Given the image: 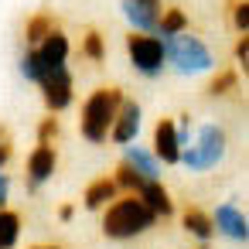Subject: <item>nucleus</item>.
<instances>
[{
	"mask_svg": "<svg viewBox=\"0 0 249 249\" xmlns=\"http://www.w3.org/2000/svg\"><path fill=\"white\" fill-rule=\"evenodd\" d=\"M154 222H157V215L140 198H120L109 205V212L103 218V232L109 239H133V235L147 232Z\"/></svg>",
	"mask_w": 249,
	"mask_h": 249,
	"instance_id": "1",
	"label": "nucleus"
},
{
	"mask_svg": "<svg viewBox=\"0 0 249 249\" xmlns=\"http://www.w3.org/2000/svg\"><path fill=\"white\" fill-rule=\"evenodd\" d=\"M120 103H123L120 89H113V86L96 89V92L86 99V106H82V137L92 140V143H103L106 133L113 130V120H116Z\"/></svg>",
	"mask_w": 249,
	"mask_h": 249,
	"instance_id": "2",
	"label": "nucleus"
},
{
	"mask_svg": "<svg viewBox=\"0 0 249 249\" xmlns=\"http://www.w3.org/2000/svg\"><path fill=\"white\" fill-rule=\"evenodd\" d=\"M160 48H164V58H171L174 69L184 72V75H195V72L212 69V55H208V48L195 35H184V31L181 35H171V38L160 41Z\"/></svg>",
	"mask_w": 249,
	"mask_h": 249,
	"instance_id": "3",
	"label": "nucleus"
},
{
	"mask_svg": "<svg viewBox=\"0 0 249 249\" xmlns=\"http://www.w3.org/2000/svg\"><path fill=\"white\" fill-rule=\"evenodd\" d=\"M222 154H225V133H222V126L208 123V126L198 130V143L181 150V160L191 171H208L222 160Z\"/></svg>",
	"mask_w": 249,
	"mask_h": 249,
	"instance_id": "4",
	"label": "nucleus"
},
{
	"mask_svg": "<svg viewBox=\"0 0 249 249\" xmlns=\"http://www.w3.org/2000/svg\"><path fill=\"white\" fill-rule=\"evenodd\" d=\"M38 86L45 89L48 109H65L72 103V75L65 65H48L38 72Z\"/></svg>",
	"mask_w": 249,
	"mask_h": 249,
	"instance_id": "5",
	"label": "nucleus"
},
{
	"mask_svg": "<svg viewBox=\"0 0 249 249\" xmlns=\"http://www.w3.org/2000/svg\"><path fill=\"white\" fill-rule=\"evenodd\" d=\"M126 52H130V62L143 72V75H157L164 69V48L157 38L150 35H130L126 38Z\"/></svg>",
	"mask_w": 249,
	"mask_h": 249,
	"instance_id": "6",
	"label": "nucleus"
},
{
	"mask_svg": "<svg viewBox=\"0 0 249 249\" xmlns=\"http://www.w3.org/2000/svg\"><path fill=\"white\" fill-rule=\"evenodd\" d=\"M109 133H113L116 143L130 147V140H137V133H140V106H137V103H120Z\"/></svg>",
	"mask_w": 249,
	"mask_h": 249,
	"instance_id": "7",
	"label": "nucleus"
},
{
	"mask_svg": "<svg viewBox=\"0 0 249 249\" xmlns=\"http://www.w3.org/2000/svg\"><path fill=\"white\" fill-rule=\"evenodd\" d=\"M212 218V225L218 229V232H225L229 239H235V242H246V235H249V229H246V215L235 208V205H218L215 208V215H208Z\"/></svg>",
	"mask_w": 249,
	"mask_h": 249,
	"instance_id": "8",
	"label": "nucleus"
},
{
	"mask_svg": "<svg viewBox=\"0 0 249 249\" xmlns=\"http://www.w3.org/2000/svg\"><path fill=\"white\" fill-rule=\"evenodd\" d=\"M35 55H38V65H41V69H48V65H65V58H69V38H65L62 31H48V35L41 38V45L35 48Z\"/></svg>",
	"mask_w": 249,
	"mask_h": 249,
	"instance_id": "9",
	"label": "nucleus"
},
{
	"mask_svg": "<svg viewBox=\"0 0 249 249\" xmlns=\"http://www.w3.org/2000/svg\"><path fill=\"white\" fill-rule=\"evenodd\" d=\"M178 126L171 120H157V130H154V150L164 164H178L181 160V143H178Z\"/></svg>",
	"mask_w": 249,
	"mask_h": 249,
	"instance_id": "10",
	"label": "nucleus"
},
{
	"mask_svg": "<svg viewBox=\"0 0 249 249\" xmlns=\"http://www.w3.org/2000/svg\"><path fill=\"white\" fill-rule=\"evenodd\" d=\"M123 14L130 18L133 28L154 31L157 21H160V4H157V0H123Z\"/></svg>",
	"mask_w": 249,
	"mask_h": 249,
	"instance_id": "11",
	"label": "nucleus"
},
{
	"mask_svg": "<svg viewBox=\"0 0 249 249\" xmlns=\"http://www.w3.org/2000/svg\"><path fill=\"white\" fill-rule=\"evenodd\" d=\"M55 164H58V157H55L52 143H38L35 154L28 157V178H31V184H35V188L45 184V181L55 174Z\"/></svg>",
	"mask_w": 249,
	"mask_h": 249,
	"instance_id": "12",
	"label": "nucleus"
},
{
	"mask_svg": "<svg viewBox=\"0 0 249 249\" xmlns=\"http://www.w3.org/2000/svg\"><path fill=\"white\" fill-rule=\"evenodd\" d=\"M123 164H126L130 171H137L143 181H157V174H160V167H157L154 154H147V150H140V147H126Z\"/></svg>",
	"mask_w": 249,
	"mask_h": 249,
	"instance_id": "13",
	"label": "nucleus"
},
{
	"mask_svg": "<svg viewBox=\"0 0 249 249\" xmlns=\"http://www.w3.org/2000/svg\"><path fill=\"white\" fill-rule=\"evenodd\" d=\"M137 195H140V201H143V205H147V208H150L157 218H160V215H171V208H174L160 181H147V184H143Z\"/></svg>",
	"mask_w": 249,
	"mask_h": 249,
	"instance_id": "14",
	"label": "nucleus"
},
{
	"mask_svg": "<svg viewBox=\"0 0 249 249\" xmlns=\"http://www.w3.org/2000/svg\"><path fill=\"white\" fill-rule=\"evenodd\" d=\"M116 195V181L113 178H99L86 188V208H103L106 201H113Z\"/></svg>",
	"mask_w": 249,
	"mask_h": 249,
	"instance_id": "15",
	"label": "nucleus"
},
{
	"mask_svg": "<svg viewBox=\"0 0 249 249\" xmlns=\"http://www.w3.org/2000/svg\"><path fill=\"white\" fill-rule=\"evenodd\" d=\"M18 232H21V215L0 208V249H14Z\"/></svg>",
	"mask_w": 249,
	"mask_h": 249,
	"instance_id": "16",
	"label": "nucleus"
},
{
	"mask_svg": "<svg viewBox=\"0 0 249 249\" xmlns=\"http://www.w3.org/2000/svg\"><path fill=\"white\" fill-rule=\"evenodd\" d=\"M184 28H188V18H184V14H181L178 7H171V11H167V14H164V18L157 21V28H154V31L160 35L157 41H164V38H171V35H181Z\"/></svg>",
	"mask_w": 249,
	"mask_h": 249,
	"instance_id": "17",
	"label": "nucleus"
},
{
	"mask_svg": "<svg viewBox=\"0 0 249 249\" xmlns=\"http://www.w3.org/2000/svg\"><path fill=\"white\" fill-rule=\"evenodd\" d=\"M184 229H188L191 235H198V239H208V235L215 232L212 218H208L201 208H188V212H184Z\"/></svg>",
	"mask_w": 249,
	"mask_h": 249,
	"instance_id": "18",
	"label": "nucleus"
},
{
	"mask_svg": "<svg viewBox=\"0 0 249 249\" xmlns=\"http://www.w3.org/2000/svg\"><path fill=\"white\" fill-rule=\"evenodd\" d=\"M143 184H147V181H143V178H140L137 171H130L126 164H120V167H116V188H130V191H140Z\"/></svg>",
	"mask_w": 249,
	"mask_h": 249,
	"instance_id": "19",
	"label": "nucleus"
},
{
	"mask_svg": "<svg viewBox=\"0 0 249 249\" xmlns=\"http://www.w3.org/2000/svg\"><path fill=\"white\" fill-rule=\"evenodd\" d=\"M48 31H52V28H48V18H45V14H38V18L28 24V41H41Z\"/></svg>",
	"mask_w": 249,
	"mask_h": 249,
	"instance_id": "20",
	"label": "nucleus"
},
{
	"mask_svg": "<svg viewBox=\"0 0 249 249\" xmlns=\"http://www.w3.org/2000/svg\"><path fill=\"white\" fill-rule=\"evenodd\" d=\"M82 52H86L92 62H99V58H103V38H99L96 31H89V35H86V45H82Z\"/></svg>",
	"mask_w": 249,
	"mask_h": 249,
	"instance_id": "21",
	"label": "nucleus"
},
{
	"mask_svg": "<svg viewBox=\"0 0 249 249\" xmlns=\"http://www.w3.org/2000/svg\"><path fill=\"white\" fill-rule=\"evenodd\" d=\"M21 72H24V79L38 82V55H35V52H24V58H21Z\"/></svg>",
	"mask_w": 249,
	"mask_h": 249,
	"instance_id": "22",
	"label": "nucleus"
},
{
	"mask_svg": "<svg viewBox=\"0 0 249 249\" xmlns=\"http://www.w3.org/2000/svg\"><path fill=\"white\" fill-rule=\"evenodd\" d=\"M232 86H235V75H232V72H225V75H218V79L208 86V92H212V96H222V92H229Z\"/></svg>",
	"mask_w": 249,
	"mask_h": 249,
	"instance_id": "23",
	"label": "nucleus"
},
{
	"mask_svg": "<svg viewBox=\"0 0 249 249\" xmlns=\"http://www.w3.org/2000/svg\"><path fill=\"white\" fill-rule=\"evenodd\" d=\"M235 28L246 35V28H249V4L242 0V4H235Z\"/></svg>",
	"mask_w": 249,
	"mask_h": 249,
	"instance_id": "24",
	"label": "nucleus"
},
{
	"mask_svg": "<svg viewBox=\"0 0 249 249\" xmlns=\"http://www.w3.org/2000/svg\"><path fill=\"white\" fill-rule=\"evenodd\" d=\"M235 58H239L242 69H246V62H249V41H246V35H242V41L235 45Z\"/></svg>",
	"mask_w": 249,
	"mask_h": 249,
	"instance_id": "25",
	"label": "nucleus"
},
{
	"mask_svg": "<svg viewBox=\"0 0 249 249\" xmlns=\"http://www.w3.org/2000/svg\"><path fill=\"white\" fill-rule=\"evenodd\" d=\"M55 133H58V123L55 120H45L41 123V143H48V137H55Z\"/></svg>",
	"mask_w": 249,
	"mask_h": 249,
	"instance_id": "26",
	"label": "nucleus"
},
{
	"mask_svg": "<svg viewBox=\"0 0 249 249\" xmlns=\"http://www.w3.org/2000/svg\"><path fill=\"white\" fill-rule=\"evenodd\" d=\"M7 157H11V140L4 137V130H0V167L7 164Z\"/></svg>",
	"mask_w": 249,
	"mask_h": 249,
	"instance_id": "27",
	"label": "nucleus"
},
{
	"mask_svg": "<svg viewBox=\"0 0 249 249\" xmlns=\"http://www.w3.org/2000/svg\"><path fill=\"white\" fill-rule=\"evenodd\" d=\"M7 188H11V181H7L4 171H0V208H4V201H7Z\"/></svg>",
	"mask_w": 249,
	"mask_h": 249,
	"instance_id": "28",
	"label": "nucleus"
},
{
	"mask_svg": "<svg viewBox=\"0 0 249 249\" xmlns=\"http://www.w3.org/2000/svg\"><path fill=\"white\" fill-rule=\"evenodd\" d=\"M35 249H58V246H35Z\"/></svg>",
	"mask_w": 249,
	"mask_h": 249,
	"instance_id": "29",
	"label": "nucleus"
},
{
	"mask_svg": "<svg viewBox=\"0 0 249 249\" xmlns=\"http://www.w3.org/2000/svg\"><path fill=\"white\" fill-rule=\"evenodd\" d=\"M201 249H208V246H201Z\"/></svg>",
	"mask_w": 249,
	"mask_h": 249,
	"instance_id": "30",
	"label": "nucleus"
}]
</instances>
